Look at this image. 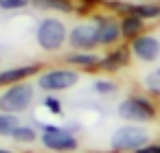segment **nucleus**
Instances as JSON below:
<instances>
[{
    "mask_svg": "<svg viewBox=\"0 0 160 153\" xmlns=\"http://www.w3.org/2000/svg\"><path fill=\"white\" fill-rule=\"evenodd\" d=\"M147 142H149V133H147V129H142L138 125H125V127L116 129L112 136V146L116 151H138V149L147 146Z\"/></svg>",
    "mask_w": 160,
    "mask_h": 153,
    "instance_id": "nucleus-1",
    "label": "nucleus"
},
{
    "mask_svg": "<svg viewBox=\"0 0 160 153\" xmlns=\"http://www.w3.org/2000/svg\"><path fill=\"white\" fill-rule=\"evenodd\" d=\"M31 101H33V90L29 85L16 83L0 96V109L5 114H18V112H24Z\"/></svg>",
    "mask_w": 160,
    "mask_h": 153,
    "instance_id": "nucleus-2",
    "label": "nucleus"
},
{
    "mask_svg": "<svg viewBox=\"0 0 160 153\" xmlns=\"http://www.w3.org/2000/svg\"><path fill=\"white\" fill-rule=\"evenodd\" d=\"M66 40V26L59 22V20H44L40 26H38V42L44 50H57Z\"/></svg>",
    "mask_w": 160,
    "mask_h": 153,
    "instance_id": "nucleus-3",
    "label": "nucleus"
},
{
    "mask_svg": "<svg viewBox=\"0 0 160 153\" xmlns=\"http://www.w3.org/2000/svg\"><path fill=\"white\" fill-rule=\"evenodd\" d=\"M118 114L127 120H134V122H145V120H151L156 116V109L153 105L147 101V98H140V96H134V98H127L121 103L118 107Z\"/></svg>",
    "mask_w": 160,
    "mask_h": 153,
    "instance_id": "nucleus-4",
    "label": "nucleus"
},
{
    "mask_svg": "<svg viewBox=\"0 0 160 153\" xmlns=\"http://www.w3.org/2000/svg\"><path fill=\"white\" fill-rule=\"evenodd\" d=\"M42 142L46 149H53V151H75L77 149V140L72 133H68L66 129H59V127H44V136H42Z\"/></svg>",
    "mask_w": 160,
    "mask_h": 153,
    "instance_id": "nucleus-5",
    "label": "nucleus"
},
{
    "mask_svg": "<svg viewBox=\"0 0 160 153\" xmlns=\"http://www.w3.org/2000/svg\"><path fill=\"white\" fill-rule=\"evenodd\" d=\"M77 72L72 70H51L46 72L44 77H40V88L42 90H66V88H72L77 83Z\"/></svg>",
    "mask_w": 160,
    "mask_h": 153,
    "instance_id": "nucleus-6",
    "label": "nucleus"
},
{
    "mask_svg": "<svg viewBox=\"0 0 160 153\" xmlns=\"http://www.w3.org/2000/svg\"><path fill=\"white\" fill-rule=\"evenodd\" d=\"M132 50H134V55H136L138 59H142V61H153V59H158V55H160V42H158L153 35H140V37L134 40Z\"/></svg>",
    "mask_w": 160,
    "mask_h": 153,
    "instance_id": "nucleus-7",
    "label": "nucleus"
},
{
    "mask_svg": "<svg viewBox=\"0 0 160 153\" xmlns=\"http://www.w3.org/2000/svg\"><path fill=\"white\" fill-rule=\"evenodd\" d=\"M70 44L75 48H92V46H97L99 44L97 24H79L70 33Z\"/></svg>",
    "mask_w": 160,
    "mask_h": 153,
    "instance_id": "nucleus-8",
    "label": "nucleus"
},
{
    "mask_svg": "<svg viewBox=\"0 0 160 153\" xmlns=\"http://www.w3.org/2000/svg\"><path fill=\"white\" fill-rule=\"evenodd\" d=\"M97 35H99V44H112L118 40L121 26L112 18H99L97 20Z\"/></svg>",
    "mask_w": 160,
    "mask_h": 153,
    "instance_id": "nucleus-9",
    "label": "nucleus"
},
{
    "mask_svg": "<svg viewBox=\"0 0 160 153\" xmlns=\"http://www.w3.org/2000/svg\"><path fill=\"white\" fill-rule=\"evenodd\" d=\"M35 72V66H22V68H9L0 72V85H16V81L29 77Z\"/></svg>",
    "mask_w": 160,
    "mask_h": 153,
    "instance_id": "nucleus-10",
    "label": "nucleus"
},
{
    "mask_svg": "<svg viewBox=\"0 0 160 153\" xmlns=\"http://www.w3.org/2000/svg\"><path fill=\"white\" fill-rule=\"evenodd\" d=\"M140 31H142V18H138V16H127V18H123V22H121V33H123L125 37H136Z\"/></svg>",
    "mask_w": 160,
    "mask_h": 153,
    "instance_id": "nucleus-11",
    "label": "nucleus"
},
{
    "mask_svg": "<svg viewBox=\"0 0 160 153\" xmlns=\"http://www.w3.org/2000/svg\"><path fill=\"white\" fill-rule=\"evenodd\" d=\"M18 127L20 122L13 114H0V136H13Z\"/></svg>",
    "mask_w": 160,
    "mask_h": 153,
    "instance_id": "nucleus-12",
    "label": "nucleus"
},
{
    "mask_svg": "<svg viewBox=\"0 0 160 153\" xmlns=\"http://www.w3.org/2000/svg\"><path fill=\"white\" fill-rule=\"evenodd\" d=\"M35 5L42 9H55V11H70L68 0H35Z\"/></svg>",
    "mask_w": 160,
    "mask_h": 153,
    "instance_id": "nucleus-13",
    "label": "nucleus"
},
{
    "mask_svg": "<svg viewBox=\"0 0 160 153\" xmlns=\"http://www.w3.org/2000/svg\"><path fill=\"white\" fill-rule=\"evenodd\" d=\"M134 11V16H138V18H158L160 16V7H153V5H138V7H134L132 9Z\"/></svg>",
    "mask_w": 160,
    "mask_h": 153,
    "instance_id": "nucleus-14",
    "label": "nucleus"
},
{
    "mask_svg": "<svg viewBox=\"0 0 160 153\" xmlns=\"http://www.w3.org/2000/svg\"><path fill=\"white\" fill-rule=\"evenodd\" d=\"M125 61H127L125 50H118V53H112V55L103 61V66H105V68H118V66H123Z\"/></svg>",
    "mask_w": 160,
    "mask_h": 153,
    "instance_id": "nucleus-15",
    "label": "nucleus"
},
{
    "mask_svg": "<svg viewBox=\"0 0 160 153\" xmlns=\"http://www.w3.org/2000/svg\"><path fill=\"white\" fill-rule=\"evenodd\" d=\"M13 138H16L18 142H31V140L35 138V131L29 129V127H18L16 133H13Z\"/></svg>",
    "mask_w": 160,
    "mask_h": 153,
    "instance_id": "nucleus-16",
    "label": "nucleus"
},
{
    "mask_svg": "<svg viewBox=\"0 0 160 153\" xmlns=\"http://www.w3.org/2000/svg\"><path fill=\"white\" fill-rule=\"evenodd\" d=\"M68 61L79 64V66H92V64H97V57H92V55H72V57H68Z\"/></svg>",
    "mask_w": 160,
    "mask_h": 153,
    "instance_id": "nucleus-17",
    "label": "nucleus"
},
{
    "mask_svg": "<svg viewBox=\"0 0 160 153\" xmlns=\"http://www.w3.org/2000/svg\"><path fill=\"white\" fill-rule=\"evenodd\" d=\"M29 5V0H0V9H22Z\"/></svg>",
    "mask_w": 160,
    "mask_h": 153,
    "instance_id": "nucleus-18",
    "label": "nucleus"
},
{
    "mask_svg": "<svg viewBox=\"0 0 160 153\" xmlns=\"http://www.w3.org/2000/svg\"><path fill=\"white\" fill-rule=\"evenodd\" d=\"M94 90H97L99 94H110V92L116 90V85H114L112 81H97V83H94Z\"/></svg>",
    "mask_w": 160,
    "mask_h": 153,
    "instance_id": "nucleus-19",
    "label": "nucleus"
},
{
    "mask_svg": "<svg viewBox=\"0 0 160 153\" xmlns=\"http://www.w3.org/2000/svg\"><path fill=\"white\" fill-rule=\"evenodd\" d=\"M147 85H149L151 92H158V94H160V74H158V72L149 74V77H147Z\"/></svg>",
    "mask_w": 160,
    "mask_h": 153,
    "instance_id": "nucleus-20",
    "label": "nucleus"
},
{
    "mask_svg": "<svg viewBox=\"0 0 160 153\" xmlns=\"http://www.w3.org/2000/svg\"><path fill=\"white\" fill-rule=\"evenodd\" d=\"M136 153H160V146H158V144H147V146L138 149Z\"/></svg>",
    "mask_w": 160,
    "mask_h": 153,
    "instance_id": "nucleus-21",
    "label": "nucleus"
},
{
    "mask_svg": "<svg viewBox=\"0 0 160 153\" xmlns=\"http://www.w3.org/2000/svg\"><path fill=\"white\" fill-rule=\"evenodd\" d=\"M46 105H48V107H51L55 114H59V112H62V109H59V103H57L55 98H46Z\"/></svg>",
    "mask_w": 160,
    "mask_h": 153,
    "instance_id": "nucleus-22",
    "label": "nucleus"
},
{
    "mask_svg": "<svg viewBox=\"0 0 160 153\" xmlns=\"http://www.w3.org/2000/svg\"><path fill=\"white\" fill-rule=\"evenodd\" d=\"M0 153H9V151H5V149H0Z\"/></svg>",
    "mask_w": 160,
    "mask_h": 153,
    "instance_id": "nucleus-23",
    "label": "nucleus"
},
{
    "mask_svg": "<svg viewBox=\"0 0 160 153\" xmlns=\"http://www.w3.org/2000/svg\"><path fill=\"white\" fill-rule=\"evenodd\" d=\"M156 72H158V74H160V70H156Z\"/></svg>",
    "mask_w": 160,
    "mask_h": 153,
    "instance_id": "nucleus-24",
    "label": "nucleus"
}]
</instances>
